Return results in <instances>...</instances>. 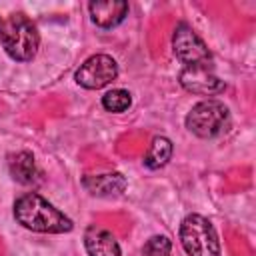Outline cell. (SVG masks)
I'll use <instances>...</instances> for the list:
<instances>
[{
	"label": "cell",
	"mask_w": 256,
	"mask_h": 256,
	"mask_svg": "<svg viewBox=\"0 0 256 256\" xmlns=\"http://www.w3.org/2000/svg\"><path fill=\"white\" fill-rule=\"evenodd\" d=\"M14 218L18 224L32 232L42 234H64L74 228L72 220L54 208L38 192H26L14 202Z\"/></svg>",
	"instance_id": "1"
},
{
	"label": "cell",
	"mask_w": 256,
	"mask_h": 256,
	"mask_svg": "<svg viewBox=\"0 0 256 256\" xmlns=\"http://www.w3.org/2000/svg\"><path fill=\"white\" fill-rule=\"evenodd\" d=\"M6 54L12 60L18 62H28L36 56L38 44H40V34L30 18L24 14H12L4 20L2 28V42Z\"/></svg>",
	"instance_id": "2"
},
{
	"label": "cell",
	"mask_w": 256,
	"mask_h": 256,
	"mask_svg": "<svg viewBox=\"0 0 256 256\" xmlns=\"http://www.w3.org/2000/svg\"><path fill=\"white\" fill-rule=\"evenodd\" d=\"M180 242L188 256H220V240L212 222L200 214H188L180 224Z\"/></svg>",
	"instance_id": "3"
},
{
	"label": "cell",
	"mask_w": 256,
	"mask_h": 256,
	"mask_svg": "<svg viewBox=\"0 0 256 256\" xmlns=\"http://www.w3.org/2000/svg\"><path fill=\"white\" fill-rule=\"evenodd\" d=\"M230 126V112L220 100H202L186 116V128L200 138H214Z\"/></svg>",
	"instance_id": "4"
},
{
	"label": "cell",
	"mask_w": 256,
	"mask_h": 256,
	"mask_svg": "<svg viewBox=\"0 0 256 256\" xmlns=\"http://www.w3.org/2000/svg\"><path fill=\"white\" fill-rule=\"evenodd\" d=\"M172 50L186 66H210L212 54L204 40L184 22H180L172 34Z\"/></svg>",
	"instance_id": "5"
},
{
	"label": "cell",
	"mask_w": 256,
	"mask_h": 256,
	"mask_svg": "<svg viewBox=\"0 0 256 256\" xmlns=\"http://www.w3.org/2000/svg\"><path fill=\"white\" fill-rule=\"evenodd\" d=\"M116 76H118L116 60L108 54H94L80 64L74 78L82 88L98 90V88H104L110 82H114Z\"/></svg>",
	"instance_id": "6"
},
{
	"label": "cell",
	"mask_w": 256,
	"mask_h": 256,
	"mask_svg": "<svg viewBox=\"0 0 256 256\" xmlns=\"http://www.w3.org/2000/svg\"><path fill=\"white\" fill-rule=\"evenodd\" d=\"M180 84L198 96H212L224 90V82L212 72V66H186L180 72Z\"/></svg>",
	"instance_id": "7"
},
{
	"label": "cell",
	"mask_w": 256,
	"mask_h": 256,
	"mask_svg": "<svg viewBox=\"0 0 256 256\" xmlns=\"http://www.w3.org/2000/svg\"><path fill=\"white\" fill-rule=\"evenodd\" d=\"M90 18L100 28L118 26L128 14V2L124 0H96L88 4Z\"/></svg>",
	"instance_id": "8"
},
{
	"label": "cell",
	"mask_w": 256,
	"mask_h": 256,
	"mask_svg": "<svg viewBox=\"0 0 256 256\" xmlns=\"http://www.w3.org/2000/svg\"><path fill=\"white\" fill-rule=\"evenodd\" d=\"M84 248L88 256H122L116 236L102 226H88L84 232Z\"/></svg>",
	"instance_id": "9"
},
{
	"label": "cell",
	"mask_w": 256,
	"mask_h": 256,
	"mask_svg": "<svg viewBox=\"0 0 256 256\" xmlns=\"http://www.w3.org/2000/svg\"><path fill=\"white\" fill-rule=\"evenodd\" d=\"M8 166H10L12 178L16 182L24 184V186H36L42 180V172L38 170L34 156L30 152H26V150H20L16 154H10Z\"/></svg>",
	"instance_id": "10"
},
{
	"label": "cell",
	"mask_w": 256,
	"mask_h": 256,
	"mask_svg": "<svg viewBox=\"0 0 256 256\" xmlns=\"http://www.w3.org/2000/svg\"><path fill=\"white\" fill-rule=\"evenodd\" d=\"M82 186L94 196H116L126 190V178L120 172L90 174L82 178Z\"/></svg>",
	"instance_id": "11"
},
{
	"label": "cell",
	"mask_w": 256,
	"mask_h": 256,
	"mask_svg": "<svg viewBox=\"0 0 256 256\" xmlns=\"http://www.w3.org/2000/svg\"><path fill=\"white\" fill-rule=\"evenodd\" d=\"M172 142L166 138V136H156L152 138L150 146H148V152L144 156V164L146 168L150 170H158L162 166H166L172 158Z\"/></svg>",
	"instance_id": "12"
},
{
	"label": "cell",
	"mask_w": 256,
	"mask_h": 256,
	"mask_svg": "<svg viewBox=\"0 0 256 256\" xmlns=\"http://www.w3.org/2000/svg\"><path fill=\"white\" fill-rule=\"evenodd\" d=\"M132 104V96L128 90H122V88H114V90H108L104 96H102V106L108 110V112H124L128 110Z\"/></svg>",
	"instance_id": "13"
},
{
	"label": "cell",
	"mask_w": 256,
	"mask_h": 256,
	"mask_svg": "<svg viewBox=\"0 0 256 256\" xmlns=\"http://www.w3.org/2000/svg\"><path fill=\"white\" fill-rule=\"evenodd\" d=\"M170 252H172V242L168 236H162V234L148 238L146 244L142 246L144 256H170Z\"/></svg>",
	"instance_id": "14"
},
{
	"label": "cell",
	"mask_w": 256,
	"mask_h": 256,
	"mask_svg": "<svg viewBox=\"0 0 256 256\" xmlns=\"http://www.w3.org/2000/svg\"><path fill=\"white\" fill-rule=\"evenodd\" d=\"M2 28H4V20L0 18V42H2Z\"/></svg>",
	"instance_id": "15"
}]
</instances>
